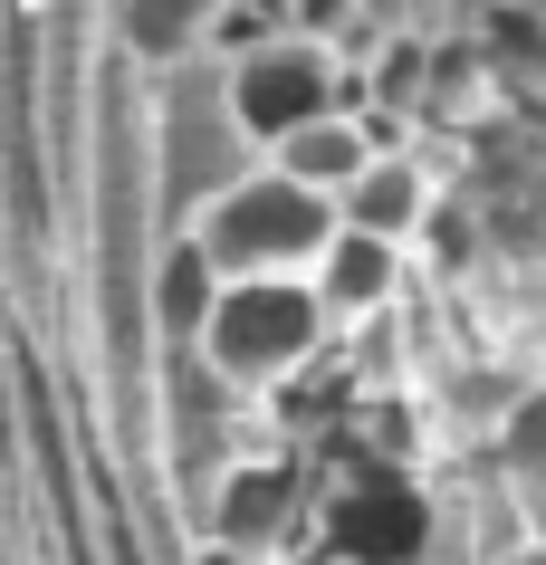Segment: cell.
<instances>
[{
    "mask_svg": "<svg viewBox=\"0 0 546 565\" xmlns=\"http://www.w3.org/2000/svg\"><path fill=\"white\" fill-rule=\"evenodd\" d=\"M259 163L240 125H231V96H221V58H182L163 77H144V192H153V249L182 239V221L231 192V182Z\"/></svg>",
    "mask_w": 546,
    "mask_h": 565,
    "instance_id": "cell-1",
    "label": "cell"
},
{
    "mask_svg": "<svg viewBox=\"0 0 546 565\" xmlns=\"http://www.w3.org/2000/svg\"><path fill=\"white\" fill-rule=\"evenodd\" d=\"M326 345H335V327H326V307L307 298V278H221L182 355L202 364L221 393L269 403V393L288 384V374H307Z\"/></svg>",
    "mask_w": 546,
    "mask_h": 565,
    "instance_id": "cell-2",
    "label": "cell"
},
{
    "mask_svg": "<svg viewBox=\"0 0 546 565\" xmlns=\"http://www.w3.org/2000/svg\"><path fill=\"white\" fill-rule=\"evenodd\" d=\"M182 239H192V259L212 278H307L317 249L335 239V202L288 182L278 163H249L231 192H212L182 221Z\"/></svg>",
    "mask_w": 546,
    "mask_h": 565,
    "instance_id": "cell-3",
    "label": "cell"
},
{
    "mask_svg": "<svg viewBox=\"0 0 546 565\" xmlns=\"http://www.w3.org/2000/svg\"><path fill=\"white\" fill-rule=\"evenodd\" d=\"M221 96H231V125H240L249 145L269 153L278 135H298L317 116H364V77L335 49L317 39H249L240 58H221Z\"/></svg>",
    "mask_w": 546,
    "mask_h": 565,
    "instance_id": "cell-4",
    "label": "cell"
},
{
    "mask_svg": "<svg viewBox=\"0 0 546 565\" xmlns=\"http://www.w3.org/2000/svg\"><path fill=\"white\" fill-rule=\"evenodd\" d=\"M307 499H317L307 450L269 431L259 450H240V460L212 479V499H202V536H212V546H231V556H269V546H288V536H298Z\"/></svg>",
    "mask_w": 546,
    "mask_h": 565,
    "instance_id": "cell-5",
    "label": "cell"
},
{
    "mask_svg": "<svg viewBox=\"0 0 546 565\" xmlns=\"http://www.w3.org/2000/svg\"><path fill=\"white\" fill-rule=\"evenodd\" d=\"M431 211H441L431 163H422L413 145H384L355 182H345V192H335V231H364V239H394V249H413V239L431 231Z\"/></svg>",
    "mask_w": 546,
    "mask_h": 565,
    "instance_id": "cell-6",
    "label": "cell"
},
{
    "mask_svg": "<svg viewBox=\"0 0 546 565\" xmlns=\"http://www.w3.org/2000/svg\"><path fill=\"white\" fill-rule=\"evenodd\" d=\"M413 288V249H394V239H364V231H335L326 249H317V268H307V298L326 307V327H374L384 307Z\"/></svg>",
    "mask_w": 546,
    "mask_h": 565,
    "instance_id": "cell-7",
    "label": "cell"
},
{
    "mask_svg": "<svg viewBox=\"0 0 546 565\" xmlns=\"http://www.w3.org/2000/svg\"><path fill=\"white\" fill-rule=\"evenodd\" d=\"M231 0H116V67L163 77L182 58H212V30Z\"/></svg>",
    "mask_w": 546,
    "mask_h": 565,
    "instance_id": "cell-8",
    "label": "cell"
},
{
    "mask_svg": "<svg viewBox=\"0 0 546 565\" xmlns=\"http://www.w3.org/2000/svg\"><path fill=\"white\" fill-rule=\"evenodd\" d=\"M374 153H384V145H374V125H364V116H317V125H298V135H278L259 163H278L288 182H307V192H326V202H335Z\"/></svg>",
    "mask_w": 546,
    "mask_h": 565,
    "instance_id": "cell-9",
    "label": "cell"
},
{
    "mask_svg": "<svg viewBox=\"0 0 546 565\" xmlns=\"http://www.w3.org/2000/svg\"><path fill=\"white\" fill-rule=\"evenodd\" d=\"M489 450H499V470H508L517 499H537L546 489V384H517V403H508V422L489 431Z\"/></svg>",
    "mask_w": 546,
    "mask_h": 565,
    "instance_id": "cell-10",
    "label": "cell"
}]
</instances>
